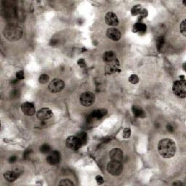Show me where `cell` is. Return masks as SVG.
<instances>
[{
  "mask_svg": "<svg viewBox=\"0 0 186 186\" xmlns=\"http://www.w3.org/2000/svg\"><path fill=\"white\" fill-rule=\"evenodd\" d=\"M158 153L163 158H170L175 155L176 144L169 138L161 140L158 145Z\"/></svg>",
  "mask_w": 186,
  "mask_h": 186,
  "instance_id": "6da1fadb",
  "label": "cell"
},
{
  "mask_svg": "<svg viewBox=\"0 0 186 186\" xmlns=\"http://www.w3.org/2000/svg\"><path fill=\"white\" fill-rule=\"evenodd\" d=\"M3 34L4 37L10 42L18 41L21 38L23 35L22 28L17 24L12 23L4 27Z\"/></svg>",
  "mask_w": 186,
  "mask_h": 186,
  "instance_id": "7a4b0ae2",
  "label": "cell"
},
{
  "mask_svg": "<svg viewBox=\"0 0 186 186\" xmlns=\"http://www.w3.org/2000/svg\"><path fill=\"white\" fill-rule=\"evenodd\" d=\"M172 92L177 97L185 98L186 97V82L185 79L174 81L172 86Z\"/></svg>",
  "mask_w": 186,
  "mask_h": 186,
  "instance_id": "3957f363",
  "label": "cell"
},
{
  "mask_svg": "<svg viewBox=\"0 0 186 186\" xmlns=\"http://www.w3.org/2000/svg\"><path fill=\"white\" fill-rule=\"evenodd\" d=\"M107 171L113 176H119L123 171V165L121 162L111 161L107 165Z\"/></svg>",
  "mask_w": 186,
  "mask_h": 186,
  "instance_id": "277c9868",
  "label": "cell"
},
{
  "mask_svg": "<svg viewBox=\"0 0 186 186\" xmlns=\"http://www.w3.org/2000/svg\"><path fill=\"white\" fill-rule=\"evenodd\" d=\"M65 145L69 149L77 151L83 146L81 140L77 136H69L65 140Z\"/></svg>",
  "mask_w": 186,
  "mask_h": 186,
  "instance_id": "5b68a950",
  "label": "cell"
},
{
  "mask_svg": "<svg viewBox=\"0 0 186 186\" xmlns=\"http://www.w3.org/2000/svg\"><path fill=\"white\" fill-rule=\"evenodd\" d=\"M95 96L92 92H85L80 96V103L85 107H89L94 103Z\"/></svg>",
  "mask_w": 186,
  "mask_h": 186,
  "instance_id": "8992f818",
  "label": "cell"
},
{
  "mask_svg": "<svg viewBox=\"0 0 186 186\" xmlns=\"http://www.w3.org/2000/svg\"><path fill=\"white\" fill-rule=\"evenodd\" d=\"M64 81L60 79H54L49 85V90L53 93L60 92L64 89Z\"/></svg>",
  "mask_w": 186,
  "mask_h": 186,
  "instance_id": "52a82bcc",
  "label": "cell"
},
{
  "mask_svg": "<svg viewBox=\"0 0 186 186\" xmlns=\"http://www.w3.org/2000/svg\"><path fill=\"white\" fill-rule=\"evenodd\" d=\"M53 111L48 108H42L39 109L37 113V117L40 121H45L53 116Z\"/></svg>",
  "mask_w": 186,
  "mask_h": 186,
  "instance_id": "ba28073f",
  "label": "cell"
},
{
  "mask_svg": "<svg viewBox=\"0 0 186 186\" xmlns=\"http://www.w3.org/2000/svg\"><path fill=\"white\" fill-rule=\"evenodd\" d=\"M47 162L50 165H57L60 162V154L58 151H53L49 153L47 158Z\"/></svg>",
  "mask_w": 186,
  "mask_h": 186,
  "instance_id": "9c48e42d",
  "label": "cell"
},
{
  "mask_svg": "<svg viewBox=\"0 0 186 186\" xmlns=\"http://www.w3.org/2000/svg\"><path fill=\"white\" fill-rule=\"evenodd\" d=\"M21 110L24 114L27 116H33L35 114L36 109L35 106L32 103L26 102L21 105Z\"/></svg>",
  "mask_w": 186,
  "mask_h": 186,
  "instance_id": "30bf717a",
  "label": "cell"
},
{
  "mask_svg": "<svg viewBox=\"0 0 186 186\" xmlns=\"http://www.w3.org/2000/svg\"><path fill=\"white\" fill-rule=\"evenodd\" d=\"M119 61L117 58H116L112 62L108 63L106 65V72L108 74H112L116 72L119 70Z\"/></svg>",
  "mask_w": 186,
  "mask_h": 186,
  "instance_id": "8fae6325",
  "label": "cell"
},
{
  "mask_svg": "<svg viewBox=\"0 0 186 186\" xmlns=\"http://www.w3.org/2000/svg\"><path fill=\"white\" fill-rule=\"evenodd\" d=\"M109 156L111 161L121 162L123 160V152L119 148H113L110 151Z\"/></svg>",
  "mask_w": 186,
  "mask_h": 186,
  "instance_id": "7c38bea8",
  "label": "cell"
},
{
  "mask_svg": "<svg viewBox=\"0 0 186 186\" xmlns=\"http://www.w3.org/2000/svg\"><path fill=\"white\" fill-rule=\"evenodd\" d=\"M106 23L110 26H116L119 24L117 15L112 12H108L106 15Z\"/></svg>",
  "mask_w": 186,
  "mask_h": 186,
  "instance_id": "4fadbf2b",
  "label": "cell"
},
{
  "mask_svg": "<svg viewBox=\"0 0 186 186\" xmlns=\"http://www.w3.org/2000/svg\"><path fill=\"white\" fill-rule=\"evenodd\" d=\"M106 36L113 41H119L121 39V32L116 28H109L106 31Z\"/></svg>",
  "mask_w": 186,
  "mask_h": 186,
  "instance_id": "5bb4252c",
  "label": "cell"
},
{
  "mask_svg": "<svg viewBox=\"0 0 186 186\" xmlns=\"http://www.w3.org/2000/svg\"><path fill=\"white\" fill-rule=\"evenodd\" d=\"M108 111L105 108H101V109L94 110L93 111L90 113V116H91L92 120H97L101 119L102 118L107 115Z\"/></svg>",
  "mask_w": 186,
  "mask_h": 186,
  "instance_id": "9a60e30c",
  "label": "cell"
},
{
  "mask_svg": "<svg viewBox=\"0 0 186 186\" xmlns=\"http://www.w3.org/2000/svg\"><path fill=\"white\" fill-rule=\"evenodd\" d=\"M20 174L15 171H7L4 173V178L10 183H13L19 178Z\"/></svg>",
  "mask_w": 186,
  "mask_h": 186,
  "instance_id": "2e32d148",
  "label": "cell"
},
{
  "mask_svg": "<svg viewBox=\"0 0 186 186\" xmlns=\"http://www.w3.org/2000/svg\"><path fill=\"white\" fill-rule=\"evenodd\" d=\"M132 113L134 116L137 118H144L146 117V113L141 107L137 106H132Z\"/></svg>",
  "mask_w": 186,
  "mask_h": 186,
  "instance_id": "e0dca14e",
  "label": "cell"
},
{
  "mask_svg": "<svg viewBox=\"0 0 186 186\" xmlns=\"http://www.w3.org/2000/svg\"><path fill=\"white\" fill-rule=\"evenodd\" d=\"M116 58V54L114 53V52L113 51L106 52L103 55V60L104 62H106V63L112 62V61L114 60Z\"/></svg>",
  "mask_w": 186,
  "mask_h": 186,
  "instance_id": "ac0fdd59",
  "label": "cell"
},
{
  "mask_svg": "<svg viewBox=\"0 0 186 186\" xmlns=\"http://www.w3.org/2000/svg\"><path fill=\"white\" fill-rule=\"evenodd\" d=\"M146 31V26L142 22H138L134 25L132 31L135 33L140 32V33H144Z\"/></svg>",
  "mask_w": 186,
  "mask_h": 186,
  "instance_id": "d6986e66",
  "label": "cell"
},
{
  "mask_svg": "<svg viewBox=\"0 0 186 186\" xmlns=\"http://www.w3.org/2000/svg\"><path fill=\"white\" fill-rule=\"evenodd\" d=\"M165 40L164 38L163 37H159L157 39V42H156V46H157V49L158 51H162L163 47L164 46Z\"/></svg>",
  "mask_w": 186,
  "mask_h": 186,
  "instance_id": "ffe728a7",
  "label": "cell"
},
{
  "mask_svg": "<svg viewBox=\"0 0 186 186\" xmlns=\"http://www.w3.org/2000/svg\"><path fill=\"white\" fill-rule=\"evenodd\" d=\"M76 136L79 137V139L81 140L82 145L86 144V142H87V134H86V132H79Z\"/></svg>",
  "mask_w": 186,
  "mask_h": 186,
  "instance_id": "44dd1931",
  "label": "cell"
},
{
  "mask_svg": "<svg viewBox=\"0 0 186 186\" xmlns=\"http://www.w3.org/2000/svg\"><path fill=\"white\" fill-rule=\"evenodd\" d=\"M141 10H142L141 5H140V4H137V5L134 6L131 10V14H132V15H133V16L138 15L140 14Z\"/></svg>",
  "mask_w": 186,
  "mask_h": 186,
  "instance_id": "7402d4cb",
  "label": "cell"
},
{
  "mask_svg": "<svg viewBox=\"0 0 186 186\" xmlns=\"http://www.w3.org/2000/svg\"><path fill=\"white\" fill-rule=\"evenodd\" d=\"M39 151L42 153H49L51 152V148L48 144H43L41 146Z\"/></svg>",
  "mask_w": 186,
  "mask_h": 186,
  "instance_id": "603a6c76",
  "label": "cell"
},
{
  "mask_svg": "<svg viewBox=\"0 0 186 186\" xmlns=\"http://www.w3.org/2000/svg\"><path fill=\"white\" fill-rule=\"evenodd\" d=\"M49 80V77L47 74H42L40 75L39 78V83L42 84V85H44V84H47Z\"/></svg>",
  "mask_w": 186,
  "mask_h": 186,
  "instance_id": "cb8c5ba5",
  "label": "cell"
},
{
  "mask_svg": "<svg viewBox=\"0 0 186 186\" xmlns=\"http://www.w3.org/2000/svg\"><path fill=\"white\" fill-rule=\"evenodd\" d=\"M129 81L132 85H137L139 82V77L136 74L131 75L130 78H129Z\"/></svg>",
  "mask_w": 186,
  "mask_h": 186,
  "instance_id": "d4e9b609",
  "label": "cell"
},
{
  "mask_svg": "<svg viewBox=\"0 0 186 186\" xmlns=\"http://www.w3.org/2000/svg\"><path fill=\"white\" fill-rule=\"evenodd\" d=\"M59 185H74V183L72 182L71 180L69 179H64V180H62L59 183Z\"/></svg>",
  "mask_w": 186,
  "mask_h": 186,
  "instance_id": "484cf974",
  "label": "cell"
},
{
  "mask_svg": "<svg viewBox=\"0 0 186 186\" xmlns=\"http://www.w3.org/2000/svg\"><path fill=\"white\" fill-rule=\"evenodd\" d=\"M131 136V129L130 127H126L123 131V137L125 139H128Z\"/></svg>",
  "mask_w": 186,
  "mask_h": 186,
  "instance_id": "4316f807",
  "label": "cell"
},
{
  "mask_svg": "<svg viewBox=\"0 0 186 186\" xmlns=\"http://www.w3.org/2000/svg\"><path fill=\"white\" fill-rule=\"evenodd\" d=\"M180 32L182 33L183 36H186V26H185V20H183V21L180 23Z\"/></svg>",
  "mask_w": 186,
  "mask_h": 186,
  "instance_id": "83f0119b",
  "label": "cell"
},
{
  "mask_svg": "<svg viewBox=\"0 0 186 186\" xmlns=\"http://www.w3.org/2000/svg\"><path fill=\"white\" fill-rule=\"evenodd\" d=\"M20 95V92L18 90H13L12 92H11V97L13 98H17V97H19Z\"/></svg>",
  "mask_w": 186,
  "mask_h": 186,
  "instance_id": "f1b7e54d",
  "label": "cell"
},
{
  "mask_svg": "<svg viewBox=\"0 0 186 186\" xmlns=\"http://www.w3.org/2000/svg\"><path fill=\"white\" fill-rule=\"evenodd\" d=\"M24 71L21 70V71H20L18 72H17L16 73V79L18 80H23V79H24Z\"/></svg>",
  "mask_w": 186,
  "mask_h": 186,
  "instance_id": "f546056e",
  "label": "cell"
},
{
  "mask_svg": "<svg viewBox=\"0 0 186 186\" xmlns=\"http://www.w3.org/2000/svg\"><path fill=\"white\" fill-rule=\"evenodd\" d=\"M77 64L79 65V67L85 68L86 66L85 60V59H83V58H80L79 60H78V61H77Z\"/></svg>",
  "mask_w": 186,
  "mask_h": 186,
  "instance_id": "4dcf8cb0",
  "label": "cell"
},
{
  "mask_svg": "<svg viewBox=\"0 0 186 186\" xmlns=\"http://www.w3.org/2000/svg\"><path fill=\"white\" fill-rule=\"evenodd\" d=\"M139 15L140 16V18H142L147 17L148 16V10H146V9H142Z\"/></svg>",
  "mask_w": 186,
  "mask_h": 186,
  "instance_id": "1f68e13d",
  "label": "cell"
},
{
  "mask_svg": "<svg viewBox=\"0 0 186 186\" xmlns=\"http://www.w3.org/2000/svg\"><path fill=\"white\" fill-rule=\"evenodd\" d=\"M95 180H96V182L97 183V185H102L104 183L103 178H102L101 175H97L96 178H95Z\"/></svg>",
  "mask_w": 186,
  "mask_h": 186,
  "instance_id": "d6a6232c",
  "label": "cell"
},
{
  "mask_svg": "<svg viewBox=\"0 0 186 186\" xmlns=\"http://www.w3.org/2000/svg\"><path fill=\"white\" fill-rule=\"evenodd\" d=\"M167 131H169V132H174L175 128H174V127L172 124H168L167 126Z\"/></svg>",
  "mask_w": 186,
  "mask_h": 186,
  "instance_id": "836d02e7",
  "label": "cell"
},
{
  "mask_svg": "<svg viewBox=\"0 0 186 186\" xmlns=\"http://www.w3.org/2000/svg\"><path fill=\"white\" fill-rule=\"evenodd\" d=\"M32 153V151H31V149H27L26 150V151H24V153H23V156H24V158H26V159H27L29 156H30L31 153Z\"/></svg>",
  "mask_w": 186,
  "mask_h": 186,
  "instance_id": "e575fe53",
  "label": "cell"
},
{
  "mask_svg": "<svg viewBox=\"0 0 186 186\" xmlns=\"http://www.w3.org/2000/svg\"><path fill=\"white\" fill-rule=\"evenodd\" d=\"M18 160V157L16 156H10V158H9V162L10 163V164H13V163L16 162Z\"/></svg>",
  "mask_w": 186,
  "mask_h": 186,
  "instance_id": "d590c367",
  "label": "cell"
}]
</instances>
